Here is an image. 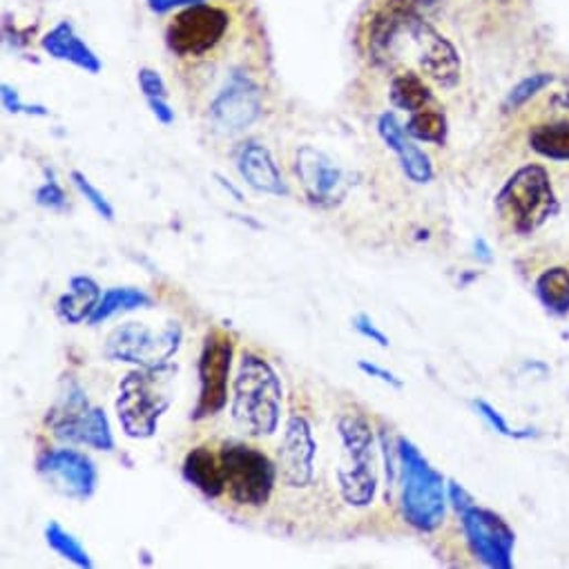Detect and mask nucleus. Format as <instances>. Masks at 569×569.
Returning <instances> with one entry per match:
<instances>
[{"label":"nucleus","mask_w":569,"mask_h":569,"mask_svg":"<svg viewBox=\"0 0 569 569\" xmlns=\"http://www.w3.org/2000/svg\"><path fill=\"white\" fill-rule=\"evenodd\" d=\"M378 135L391 148L400 161L402 172L413 181V183H429L433 181V164L429 155L415 144L413 137L404 130V126L398 122L396 112H382L378 117Z\"/></svg>","instance_id":"nucleus-18"},{"label":"nucleus","mask_w":569,"mask_h":569,"mask_svg":"<svg viewBox=\"0 0 569 569\" xmlns=\"http://www.w3.org/2000/svg\"><path fill=\"white\" fill-rule=\"evenodd\" d=\"M354 328L362 335V337H367V339H371V341H376V345L380 347V349H389V337L376 326V322L371 319V315H367V313H358L356 317H354Z\"/></svg>","instance_id":"nucleus-35"},{"label":"nucleus","mask_w":569,"mask_h":569,"mask_svg":"<svg viewBox=\"0 0 569 569\" xmlns=\"http://www.w3.org/2000/svg\"><path fill=\"white\" fill-rule=\"evenodd\" d=\"M231 17L221 8L199 3L183 8L166 30V45L181 59H199L212 52L225 36Z\"/></svg>","instance_id":"nucleus-12"},{"label":"nucleus","mask_w":569,"mask_h":569,"mask_svg":"<svg viewBox=\"0 0 569 569\" xmlns=\"http://www.w3.org/2000/svg\"><path fill=\"white\" fill-rule=\"evenodd\" d=\"M284 404L282 380L275 369L255 354H244L233 382V422L251 435H273L280 426Z\"/></svg>","instance_id":"nucleus-1"},{"label":"nucleus","mask_w":569,"mask_h":569,"mask_svg":"<svg viewBox=\"0 0 569 569\" xmlns=\"http://www.w3.org/2000/svg\"><path fill=\"white\" fill-rule=\"evenodd\" d=\"M210 117L223 133H242L262 117V87L235 70L210 103Z\"/></svg>","instance_id":"nucleus-15"},{"label":"nucleus","mask_w":569,"mask_h":569,"mask_svg":"<svg viewBox=\"0 0 569 569\" xmlns=\"http://www.w3.org/2000/svg\"><path fill=\"white\" fill-rule=\"evenodd\" d=\"M219 459L225 474V489L238 505L264 507L277 483V463L264 451L240 440H228L219 449Z\"/></svg>","instance_id":"nucleus-7"},{"label":"nucleus","mask_w":569,"mask_h":569,"mask_svg":"<svg viewBox=\"0 0 569 569\" xmlns=\"http://www.w3.org/2000/svg\"><path fill=\"white\" fill-rule=\"evenodd\" d=\"M48 424L61 442L85 444L96 451L114 449V435L105 409L92 407L78 384H72L56 402L48 415Z\"/></svg>","instance_id":"nucleus-10"},{"label":"nucleus","mask_w":569,"mask_h":569,"mask_svg":"<svg viewBox=\"0 0 569 569\" xmlns=\"http://www.w3.org/2000/svg\"><path fill=\"white\" fill-rule=\"evenodd\" d=\"M474 251H476V257H478L481 262H485V264H492V262H494L492 249H489V244H487L483 238H478V240L474 242Z\"/></svg>","instance_id":"nucleus-39"},{"label":"nucleus","mask_w":569,"mask_h":569,"mask_svg":"<svg viewBox=\"0 0 569 569\" xmlns=\"http://www.w3.org/2000/svg\"><path fill=\"white\" fill-rule=\"evenodd\" d=\"M45 540L48 545L65 560L74 562L76 567L81 569H92L94 567V560L92 556L87 554V549L78 542V538H74L61 523L56 520H50L48 527H45Z\"/></svg>","instance_id":"nucleus-28"},{"label":"nucleus","mask_w":569,"mask_h":569,"mask_svg":"<svg viewBox=\"0 0 569 569\" xmlns=\"http://www.w3.org/2000/svg\"><path fill=\"white\" fill-rule=\"evenodd\" d=\"M404 130L415 141H424V144H433V146H444L446 137H449L446 114L440 107V103L426 105V107H422V109L411 114Z\"/></svg>","instance_id":"nucleus-25"},{"label":"nucleus","mask_w":569,"mask_h":569,"mask_svg":"<svg viewBox=\"0 0 569 569\" xmlns=\"http://www.w3.org/2000/svg\"><path fill=\"white\" fill-rule=\"evenodd\" d=\"M549 107L560 114H569V76L562 81V87L549 96Z\"/></svg>","instance_id":"nucleus-38"},{"label":"nucleus","mask_w":569,"mask_h":569,"mask_svg":"<svg viewBox=\"0 0 569 569\" xmlns=\"http://www.w3.org/2000/svg\"><path fill=\"white\" fill-rule=\"evenodd\" d=\"M295 172L306 199L317 208H335L347 194L349 183L345 170L313 146H302L297 150Z\"/></svg>","instance_id":"nucleus-17"},{"label":"nucleus","mask_w":569,"mask_h":569,"mask_svg":"<svg viewBox=\"0 0 569 569\" xmlns=\"http://www.w3.org/2000/svg\"><path fill=\"white\" fill-rule=\"evenodd\" d=\"M103 293L101 286L87 275H74L70 280L67 293H63L56 302V313L67 324H83L94 315Z\"/></svg>","instance_id":"nucleus-22"},{"label":"nucleus","mask_w":569,"mask_h":569,"mask_svg":"<svg viewBox=\"0 0 569 569\" xmlns=\"http://www.w3.org/2000/svg\"><path fill=\"white\" fill-rule=\"evenodd\" d=\"M496 210L514 233L534 235L558 212L549 170L540 164L520 166L498 190Z\"/></svg>","instance_id":"nucleus-5"},{"label":"nucleus","mask_w":569,"mask_h":569,"mask_svg":"<svg viewBox=\"0 0 569 569\" xmlns=\"http://www.w3.org/2000/svg\"><path fill=\"white\" fill-rule=\"evenodd\" d=\"M152 306V297L139 288L133 286H117L109 288L103 293L94 315L89 317V324H103L105 319L119 315V313H128V310H137V308H150Z\"/></svg>","instance_id":"nucleus-26"},{"label":"nucleus","mask_w":569,"mask_h":569,"mask_svg":"<svg viewBox=\"0 0 569 569\" xmlns=\"http://www.w3.org/2000/svg\"><path fill=\"white\" fill-rule=\"evenodd\" d=\"M36 472L48 487L70 500L85 503L96 494L98 472L89 455L76 449H48L36 459Z\"/></svg>","instance_id":"nucleus-13"},{"label":"nucleus","mask_w":569,"mask_h":569,"mask_svg":"<svg viewBox=\"0 0 569 569\" xmlns=\"http://www.w3.org/2000/svg\"><path fill=\"white\" fill-rule=\"evenodd\" d=\"M438 0H380L367 21V50L376 67H393L407 25L413 17H424Z\"/></svg>","instance_id":"nucleus-11"},{"label":"nucleus","mask_w":569,"mask_h":569,"mask_svg":"<svg viewBox=\"0 0 569 569\" xmlns=\"http://www.w3.org/2000/svg\"><path fill=\"white\" fill-rule=\"evenodd\" d=\"M446 494H449L451 507L461 516L463 534L472 554L485 567L512 569L516 534L509 527V523L500 514L487 507H481L461 483L449 481Z\"/></svg>","instance_id":"nucleus-6"},{"label":"nucleus","mask_w":569,"mask_h":569,"mask_svg":"<svg viewBox=\"0 0 569 569\" xmlns=\"http://www.w3.org/2000/svg\"><path fill=\"white\" fill-rule=\"evenodd\" d=\"M177 369L170 365L152 369H135L119 382L117 396V418L122 429L133 440H150L159 420L170 409L175 393L172 380Z\"/></svg>","instance_id":"nucleus-4"},{"label":"nucleus","mask_w":569,"mask_h":569,"mask_svg":"<svg viewBox=\"0 0 569 569\" xmlns=\"http://www.w3.org/2000/svg\"><path fill=\"white\" fill-rule=\"evenodd\" d=\"M41 48L52 59L70 63L87 74H98L103 70V63L96 56V52L76 34V30L70 21H61L56 28H52L41 39Z\"/></svg>","instance_id":"nucleus-20"},{"label":"nucleus","mask_w":569,"mask_h":569,"mask_svg":"<svg viewBox=\"0 0 569 569\" xmlns=\"http://www.w3.org/2000/svg\"><path fill=\"white\" fill-rule=\"evenodd\" d=\"M238 170L242 179L257 192L286 197L288 186L271 155V150L257 141H249L238 152Z\"/></svg>","instance_id":"nucleus-19"},{"label":"nucleus","mask_w":569,"mask_h":569,"mask_svg":"<svg viewBox=\"0 0 569 569\" xmlns=\"http://www.w3.org/2000/svg\"><path fill=\"white\" fill-rule=\"evenodd\" d=\"M214 179H217V181H219V183H221V186H223L228 192H231V194H233L238 201H244V199H242V192H240V190H238L233 183H228V179H223L221 175H214Z\"/></svg>","instance_id":"nucleus-40"},{"label":"nucleus","mask_w":569,"mask_h":569,"mask_svg":"<svg viewBox=\"0 0 569 569\" xmlns=\"http://www.w3.org/2000/svg\"><path fill=\"white\" fill-rule=\"evenodd\" d=\"M183 481L201 492L206 498H219L225 492V474L219 455L208 446H194L186 453L181 465Z\"/></svg>","instance_id":"nucleus-21"},{"label":"nucleus","mask_w":569,"mask_h":569,"mask_svg":"<svg viewBox=\"0 0 569 569\" xmlns=\"http://www.w3.org/2000/svg\"><path fill=\"white\" fill-rule=\"evenodd\" d=\"M413 48L420 72L435 85L451 89L461 81V54L424 17H413L404 32Z\"/></svg>","instance_id":"nucleus-14"},{"label":"nucleus","mask_w":569,"mask_h":569,"mask_svg":"<svg viewBox=\"0 0 569 569\" xmlns=\"http://www.w3.org/2000/svg\"><path fill=\"white\" fill-rule=\"evenodd\" d=\"M554 83V76L551 74H545V72H540V74H531V76H527V78H523L518 85H514V89L507 94V98H505V112H516V109H520L527 101H531L538 92H542L547 85H551Z\"/></svg>","instance_id":"nucleus-30"},{"label":"nucleus","mask_w":569,"mask_h":569,"mask_svg":"<svg viewBox=\"0 0 569 569\" xmlns=\"http://www.w3.org/2000/svg\"><path fill=\"white\" fill-rule=\"evenodd\" d=\"M474 404V409H476V413L496 431V433H500V435H505V438H512V440H531V438H538V431L536 429H514L507 420H505V415L494 407V404H489L487 400H474L472 402Z\"/></svg>","instance_id":"nucleus-29"},{"label":"nucleus","mask_w":569,"mask_h":569,"mask_svg":"<svg viewBox=\"0 0 569 569\" xmlns=\"http://www.w3.org/2000/svg\"><path fill=\"white\" fill-rule=\"evenodd\" d=\"M137 83L146 101H166L168 98V85L164 76L152 67H141L137 72Z\"/></svg>","instance_id":"nucleus-34"},{"label":"nucleus","mask_w":569,"mask_h":569,"mask_svg":"<svg viewBox=\"0 0 569 569\" xmlns=\"http://www.w3.org/2000/svg\"><path fill=\"white\" fill-rule=\"evenodd\" d=\"M317 442L306 415H291L284 429L282 444L277 449V472L286 487L306 489L315 478Z\"/></svg>","instance_id":"nucleus-16"},{"label":"nucleus","mask_w":569,"mask_h":569,"mask_svg":"<svg viewBox=\"0 0 569 569\" xmlns=\"http://www.w3.org/2000/svg\"><path fill=\"white\" fill-rule=\"evenodd\" d=\"M48 175V181L43 186L36 188V203L41 208H48V210H54V212H63L67 208V194L63 190V186L56 181L54 172L52 170H45Z\"/></svg>","instance_id":"nucleus-32"},{"label":"nucleus","mask_w":569,"mask_h":569,"mask_svg":"<svg viewBox=\"0 0 569 569\" xmlns=\"http://www.w3.org/2000/svg\"><path fill=\"white\" fill-rule=\"evenodd\" d=\"M199 3H206V0H148V8L155 14H168L172 10H183V8L199 6Z\"/></svg>","instance_id":"nucleus-37"},{"label":"nucleus","mask_w":569,"mask_h":569,"mask_svg":"<svg viewBox=\"0 0 569 569\" xmlns=\"http://www.w3.org/2000/svg\"><path fill=\"white\" fill-rule=\"evenodd\" d=\"M358 369H360L365 376L376 378V380H380V382H384V384H389V387H393V389H402V387H404V382H402L393 371H389V369H384V367H380V365H376V362L360 360V362H358Z\"/></svg>","instance_id":"nucleus-36"},{"label":"nucleus","mask_w":569,"mask_h":569,"mask_svg":"<svg viewBox=\"0 0 569 569\" xmlns=\"http://www.w3.org/2000/svg\"><path fill=\"white\" fill-rule=\"evenodd\" d=\"M389 96H391L393 107L404 109L409 114H413V112H418V109H422L426 105L438 103V98L431 92V87L415 72H404V74L393 76L391 87H389Z\"/></svg>","instance_id":"nucleus-24"},{"label":"nucleus","mask_w":569,"mask_h":569,"mask_svg":"<svg viewBox=\"0 0 569 569\" xmlns=\"http://www.w3.org/2000/svg\"><path fill=\"white\" fill-rule=\"evenodd\" d=\"M536 297L551 315L569 313V268L554 266L538 275L536 280Z\"/></svg>","instance_id":"nucleus-27"},{"label":"nucleus","mask_w":569,"mask_h":569,"mask_svg":"<svg viewBox=\"0 0 569 569\" xmlns=\"http://www.w3.org/2000/svg\"><path fill=\"white\" fill-rule=\"evenodd\" d=\"M529 148L549 161H569V114H560L529 130Z\"/></svg>","instance_id":"nucleus-23"},{"label":"nucleus","mask_w":569,"mask_h":569,"mask_svg":"<svg viewBox=\"0 0 569 569\" xmlns=\"http://www.w3.org/2000/svg\"><path fill=\"white\" fill-rule=\"evenodd\" d=\"M179 322H168L164 328L152 330L144 322H126L114 328L103 347V356L112 362L135 365L139 369L166 367L181 347Z\"/></svg>","instance_id":"nucleus-8"},{"label":"nucleus","mask_w":569,"mask_h":569,"mask_svg":"<svg viewBox=\"0 0 569 569\" xmlns=\"http://www.w3.org/2000/svg\"><path fill=\"white\" fill-rule=\"evenodd\" d=\"M400 509L407 525L422 534L435 531L446 516V478L424 459L422 451L404 435L398 438Z\"/></svg>","instance_id":"nucleus-2"},{"label":"nucleus","mask_w":569,"mask_h":569,"mask_svg":"<svg viewBox=\"0 0 569 569\" xmlns=\"http://www.w3.org/2000/svg\"><path fill=\"white\" fill-rule=\"evenodd\" d=\"M235 345L233 337L221 328H212L206 333L201 354H199V396L190 411V420L201 422L214 418L225 409L228 402V378L233 369Z\"/></svg>","instance_id":"nucleus-9"},{"label":"nucleus","mask_w":569,"mask_h":569,"mask_svg":"<svg viewBox=\"0 0 569 569\" xmlns=\"http://www.w3.org/2000/svg\"><path fill=\"white\" fill-rule=\"evenodd\" d=\"M70 179H72L74 188L85 197V201L94 208V212H96L98 217H103L105 221H114V208H112V203L107 201V197H105L83 172L72 170V172H70Z\"/></svg>","instance_id":"nucleus-31"},{"label":"nucleus","mask_w":569,"mask_h":569,"mask_svg":"<svg viewBox=\"0 0 569 569\" xmlns=\"http://www.w3.org/2000/svg\"><path fill=\"white\" fill-rule=\"evenodd\" d=\"M337 433L341 440V461L337 467L339 496L354 509H367L373 505L380 485L373 429L365 415L345 413L337 420Z\"/></svg>","instance_id":"nucleus-3"},{"label":"nucleus","mask_w":569,"mask_h":569,"mask_svg":"<svg viewBox=\"0 0 569 569\" xmlns=\"http://www.w3.org/2000/svg\"><path fill=\"white\" fill-rule=\"evenodd\" d=\"M0 96H3V107L10 114H32V117H48L50 109L45 105H30L21 98L19 89L12 87L10 83L0 85Z\"/></svg>","instance_id":"nucleus-33"}]
</instances>
